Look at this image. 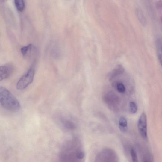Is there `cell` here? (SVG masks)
Wrapping results in <instances>:
<instances>
[{"label": "cell", "mask_w": 162, "mask_h": 162, "mask_svg": "<svg viewBox=\"0 0 162 162\" xmlns=\"http://www.w3.org/2000/svg\"><path fill=\"white\" fill-rule=\"evenodd\" d=\"M119 124L121 131L124 133L126 132L128 129L127 121L124 116H121L120 118Z\"/></svg>", "instance_id": "9"}, {"label": "cell", "mask_w": 162, "mask_h": 162, "mask_svg": "<svg viewBox=\"0 0 162 162\" xmlns=\"http://www.w3.org/2000/svg\"><path fill=\"white\" fill-rule=\"evenodd\" d=\"M130 153L133 162H138V159L135 150L131 148L130 150Z\"/></svg>", "instance_id": "15"}, {"label": "cell", "mask_w": 162, "mask_h": 162, "mask_svg": "<svg viewBox=\"0 0 162 162\" xmlns=\"http://www.w3.org/2000/svg\"><path fill=\"white\" fill-rule=\"evenodd\" d=\"M115 87L117 90L120 93H124L126 90L125 87L121 82H118L115 84Z\"/></svg>", "instance_id": "12"}, {"label": "cell", "mask_w": 162, "mask_h": 162, "mask_svg": "<svg viewBox=\"0 0 162 162\" xmlns=\"http://www.w3.org/2000/svg\"><path fill=\"white\" fill-rule=\"evenodd\" d=\"M143 162H152L150 158L148 155H145L143 158Z\"/></svg>", "instance_id": "17"}, {"label": "cell", "mask_w": 162, "mask_h": 162, "mask_svg": "<svg viewBox=\"0 0 162 162\" xmlns=\"http://www.w3.org/2000/svg\"><path fill=\"white\" fill-rule=\"evenodd\" d=\"M35 73V69L34 67L32 66L21 77L16 84V88L21 90L26 88L33 81Z\"/></svg>", "instance_id": "3"}, {"label": "cell", "mask_w": 162, "mask_h": 162, "mask_svg": "<svg viewBox=\"0 0 162 162\" xmlns=\"http://www.w3.org/2000/svg\"><path fill=\"white\" fill-rule=\"evenodd\" d=\"M0 104L5 109L12 112H16L21 108L17 99L8 89L0 86Z\"/></svg>", "instance_id": "2"}, {"label": "cell", "mask_w": 162, "mask_h": 162, "mask_svg": "<svg viewBox=\"0 0 162 162\" xmlns=\"http://www.w3.org/2000/svg\"><path fill=\"white\" fill-rule=\"evenodd\" d=\"M125 69L122 65H119L110 72V74L109 79L112 80L114 78L124 73Z\"/></svg>", "instance_id": "7"}, {"label": "cell", "mask_w": 162, "mask_h": 162, "mask_svg": "<svg viewBox=\"0 0 162 162\" xmlns=\"http://www.w3.org/2000/svg\"><path fill=\"white\" fill-rule=\"evenodd\" d=\"M63 123L65 127L70 130H73L75 128V124L72 122L67 120H64Z\"/></svg>", "instance_id": "14"}, {"label": "cell", "mask_w": 162, "mask_h": 162, "mask_svg": "<svg viewBox=\"0 0 162 162\" xmlns=\"http://www.w3.org/2000/svg\"><path fill=\"white\" fill-rule=\"evenodd\" d=\"M161 40L160 38H158L156 40V48L158 53V60L160 64H161L162 61V45Z\"/></svg>", "instance_id": "10"}, {"label": "cell", "mask_w": 162, "mask_h": 162, "mask_svg": "<svg viewBox=\"0 0 162 162\" xmlns=\"http://www.w3.org/2000/svg\"><path fill=\"white\" fill-rule=\"evenodd\" d=\"M130 107L131 113L133 114L136 113L137 111V107L136 103L134 102H131Z\"/></svg>", "instance_id": "16"}, {"label": "cell", "mask_w": 162, "mask_h": 162, "mask_svg": "<svg viewBox=\"0 0 162 162\" xmlns=\"http://www.w3.org/2000/svg\"><path fill=\"white\" fill-rule=\"evenodd\" d=\"M33 47L32 44H29L26 46L22 47L21 49V54L24 56L26 55L29 51H31Z\"/></svg>", "instance_id": "13"}, {"label": "cell", "mask_w": 162, "mask_h": 162, "mask_svg": "<svg viewBox=\"0 0 162 162\" xmlns=\"http://www.w3.org/2000/svg\"><path fill=\"white\" fill-rule=\"evenodd\" d=\"M14 4L16 8L19 12H22L25 9V3L23 0H15Z\"/></svg>", "instance_id": "11"}, {"label": "cell", "mask_w": 162, "mask_h": 162, "mask_svg": "<svg viewBox=\"0 0 162 162\" xmlns=\"http://www.w3.org/2000/svg\"><path fill=\"white\" fill-rule=\"evenodd\" d=\"M136 10L137 18L143 26H144L146 25L147 24L146 20L142 9L140 8H137Z\"/></svg>", "instance_id": "8"}, {"label": "cell", "mask_w": 162, "mask_h": 162, "mask_svg": "<svg viewBox=\"0 0 162 162\" xmlns=\"http://www.w3.org/2000/svg\"><path fill=\"white\" fill-rule=\"evenodd\" d=\"M116 95L112 92H109L105 95V99L106 103L111 108H114L118 104L117 102H118V97Z\"/></svg>", "instance_id": "6"}, {"label": "cell", "mask_w": 162, "mask_h": 162, "mask_svg": "<svg viewBox=\"0 0 162 162\" xmlns=\"http://www.w3.org/2000/svg\"><path fill=\"white\" fill-rule=\"evenodd\" d=\"M157 6V7L158 8H159V9L160 8H161V6H162V1H159L157 4V5H156Z\"/></svg>", "instance_id": "18"}, {"label": "cell", "mask_w": 162, "mask_h": 162, "mask_svg": "<svg viewBox=\"0 0 162 162\" xmlns=\"http://www.w3.org/2000/svg\"><path fill=\"white\" fill-rule=\"evenodd\" d=\"M138 131L141 137L144 139L147 138V120L146 114L143 113L139 119L138 122Z\"/></svg>", "instance_id": "4"}, {"label": "cell", "mask_w": 162, "mask_h": 162, "mask_svg": "<svg viewBox=\"0 0 162 162\" xmlns=\"http://www.w3.org/2000/svg\"><path fill=\"white\" fill-rule=\"evenodd\" d=\"M84 153L81 142L76 137L66 141L61 148L59 162H84Z\"/></svg>", "instance_id": "1"}, {"label": "cell", "mask_w": 162, "mask_h": 162, "mask_svg": "<svg viewBox=\"0 0 162 162\" xmlns=\"http://www.w3.org/2000/svg\"><path fill=\"white\" fill-rule=\"evenodd\" d=\"M14 66L11 63H7L0 66V81L7 79L13 73Z\"/></svg>", "instance_id": "5"}]
</instances>
